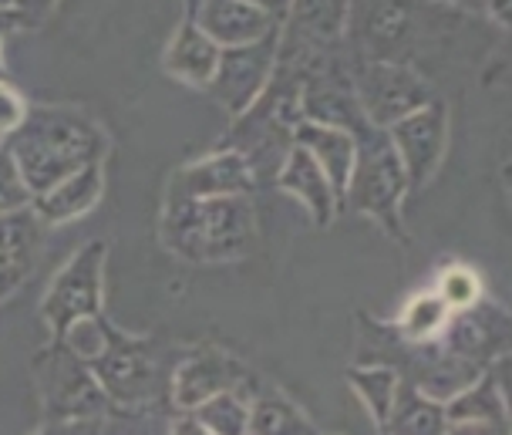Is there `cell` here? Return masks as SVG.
I'll return each mask as SVG.
<instances>
[{
    "mask_svg": "<svg viewBox=\"0 0 512 435\" xmlns=\"http://www.w3.org/2000/svg\"><path fill=\"white\" fill-rule=\"evenodd\" d=\"M351 0H290V11L280 24L277 58L307 61L317 54H331L341 48L347 21H351Z\"/></svg>",
    "mask_w": 512,
    "mask_h": 435,
    "instance_id": "obj_14",
    "label": "cell"
},
{
    "mask_svg": "<svg viewBox=\"0 0 512 435\" xmlns=\"http://www.w3.org/2000/svg\"><path fill=\"white\" fill-rule=\"evenodd\" d=\"M486 4H489L492 17H496L502 27H509V0H486Z\"/></svg>",
    "mask_w": 512,
    "mask_h": 435,
    "instance_id": "obj_37",
    "label": "cell"
},
{
    "mask_svg": "<svg viewBox=\"0 0 512 435\" xmlns=\"http://www.w3.org/2000/svg\"><path fill=\"white\" fill-rule=\"evenodd\" d=\"M58 0H14V14L21 17L24 31H34V27L44 24V17L54 11Z\"/></svg>",
    "mask_w": 512,
    "mask_h": 435,
    "instance_id": "obj_32",
    "label": "cell"
},
{
    "mask_svg": "<svg viewBox=\"0 0 512 435\" xmlns=\"http://www.w3.org/2000/svg\"><path fill=\"white\" fill-rule=\"evenodd\" d=\"M277 48H280V27L267 38L243 44V48H219V65L209 78L206 92L209 98L233 115H243L256 102V95L267 88V81L277 68Z\"/></svg>",
    "mask_w": 512,
    "mask_h": 435,
    "instance_id": "obj_11",
    "label": "cell"
},
{
    "mask_svg": "<svg viewBox=\"0 0 512 435\" xmlns=\"http://www.w3.org/2000/svg\"><path fill=\"white\" fill-rule=\"evenodd\" d=\"M425 0H368L354 17V58L408 65L425 27Z\"/></svg>",
    "mask_w": 512,
    "mask_h": 435,
    "instance_id": "obj_9",
    "label": "cell"
},
{
    "mask_svg": "<svg viewBox=\"0 0 512 435\" xmlns=\"http://www.w3.org/2000/svg\"><path fill=\"white\" fill-rule=\"evenodd\" d=\"M105 240H88L61 274L51 280L48 294L41 301V317L51 328V341H61L64 334L75 328L85 317L102 314V294H105Z\"/></svg>",
    "mask_w": 512,
    "mask_h": 435,
    "instance_id": "obj_5",
    "label": "cell"
},
{
    "mask_svg": "<svg viewBox=\"0 0 512 435\" xmlns=\"http://www.w3.org/2000/svg\"><path fill=\"white\" fill-rule=\"evenodd\" d=\"M448 317H452V307H448L438 290H422L405 304V311L398 317V338L405 344H432L442 338Z\"/></svg>",
    "mask_w": 512,
    "mask_h": 435,
    "instance_id": "obj_26",
    "label": "cell"
},
{
    "mask_svg": "<svg viewBox=\"0 0 512 435\" xmlns=\"http://www.w3.org/2000/svg\"><path fill=\"white\" fill-rule=\"evenodd\" d=\"M388 142L395 149V156L405 169L408 193L411 189H422L428 179L435 176L438 166L445 159L448 149V112L445 105L432 98L418 112L405 115L388 129Z\"/></svg>",
    "mask_w": 512,
    "mask_h": 435,
    "instance_id": "obj_13",
    "label": "cell"
},
{
    "mask_svg": "<svg viewBox=\"0 0 512 435\" xmlns=\"http://www.w3.org/2000/svg\"><path fill=\"white\" fill-rule=\"evenodd\" d=\"M300 92H304V65L290 58H277V68L256 102L236 115L233 129L223 135L216 149L240 152L253 169L256 186L277 183L283 162L294 149V129L304 122L300 115Z\"/></svg>",
    "mask_w": 512,
    "mask_h": 435,
    "instance_id": "obj_2",
    "label": "cell"
},
{
    "mask_svg": "<svg viewBox=\"0 0 512 435\" xmlns=\"http://www.w3.org/2000/svg\"><path fill=\"white\" fill-rule=\"evenodd\" d=\"M14 166L21 169L31 196L48 193L71 172L102 162L108 152V135L91 115L78 108H27V119L4 142Z\"/></svg>",
    "mask_w": 512,
    "mask_h": 435,
    "instance_id": "obj_1",
    "label": "cell"
},
{
    "mask_svg": "<svg viewBox=\"0 0 512 435\" xmlns=\"http://www.w3.org/2000/svg\"><path fill=\"white\" fill-rule=\"evenodd\" d=\"M408 193L405 169L395 156L384 129H368L358 139V156H354L351 179L344 189V206L358 216H371L391 237H405L401 230V203Z\"/></svg>",
    "mask_w": 512,
    "mask_h": 435,
    "instance_id": "obj_4",
    "label": "cell"
},
{
    "mask_svg": "<svg viewBox=\"0 0 512 435\" xmlns=\"http://www.w3.org/2000/svg\"><path fill=\"white\" fill-rule=\"evenodd\" d=\"M448 435H509V422H465V425H448Z\"/></svg>",
    "mask_w": 512,
    "mask_h": 435,
    "instance_id": "obj_34",
    "label": "cell"
},
{
    "mask_svg": "<svg viewBox=\"0 0 512 435\" xmlns=\"http://www.w3.org/2000/svg\"><path fill=\"white\" fill-rule=\"evenodd\" d=\"M256 179L240 152L216 149L206 159L182 166L169 183V196L186 199H219V196H253Z\"/></svg>",
    "mask_w": 512,
    "mask_h": 435,
    "instance_id": "obj_16",
    "label": "cell"
},
{
    "mask_svg": "<svg viewBox=\"0 0 512 435\" xmlns=\"http://www.w3.org/2000/svg\"><path fill=\"white\" fill-rule=\"evenodd\" d=\"M438 344L452 355L489 368L509 351V314L482 297L465 311H452Z\"/></svg>",
    "mask_w": 512,
    "mask_h": 435,
    "instance_id": "obj_15",
    "label": "cell"
},
{
    "mask_svg": "<svg viewBox=\"0 0 512 435\" xmlns=\"http://www.w3.org/2000/svg\"><path fill=\"white\" fill-rule=\"evenodd\" d=\"M7 78V68H4V51H0V81Z\"/></svg>",
    "mask_w": 512,
    "mask_h": 435,
    "instance_id": "obj_40",
    "label": "cell"
},
{
    "mask_svg": "<svg viewBox=\"0 0 512 435\" xmlns=\"http://www.w3.org/2000/svg\"><path fill=\"white\" fill-rule=\"evenodd\" d=\"M44 435H102V422L98 419H68V422H51Z\"/></svg>",
    "mask_w": 512,
    "mask_h": 435,
    "instance_id": "obj_33",
    "label": "cell"
},
{
    "mask_svg": "<svg viewBox=\"0 0 512 435\" xmlns=\"http://www.w3.org/2000/svg\"><path fill=\"white\" fill-rule=\"evenodd\" d=\"M246 4L260 7L263 14H270L273 21H280V24H283V17H287V11H290V0H246Z\"/></svg>",
    "mask_w": 512,
    "mask_h": 435,
    "instance_id": "obj_35",
    "label": "cell"
},
{
    "mask_svg": "<svg viewBox=\"0 0 512 435\" xmlns=\"http://www.w3.org/2000/svg\"><path fill=\"white\" fill-rule=\"evenodd\" d=\"M0 11H14V0H0Z\"/></svg>",
    "mask_w": 512,
    "mask_h": 435,
    "instance_id": "obj_39",
    "label": "cell"
},
{
    "mask_svg": "<svg viewBox=\"0 0 512 435\" xmlns=\"http://www.w3.org/2000/svg\"><path fill=\"white\" fill-rule=\"evenodd\" d=\"M445 4H482V0H445Z\"/></svg>",
    "mask_w": 512,
    "mask_h": 435,
    "instance_id": "obj_41",
    "label": "cell"
},
{
    "mask_svg": "<svg viewBox=\"0 0 512 435\" xmlns=\"http://www.w3.org/2000/svg\"><path fill=\"white\" fill-rule=\"evenodd\" d=\"M199 0H186V17H192V11H196Z\"/></svg>",
    "mask_w": 512,
    "mask_h": 435,
    "instance_id": "obj_38",
    "label": "cell"
},
{
    "mask_svg": "<svg viewBox=\"0 0 512 435\" xmlns=\"http://www.w3.org/2000/svg\"><path fill=\"white\" fill-rule=\"evenodd\" d=\"M41 398L48 405L51 422H68V419H98L108 405V395L102 385L95 382L91 368L81 358L71 355L64 344H54L41 355Z\"/></svg>",
    "mask_w": 512,
    "mask_h": 435,
    "instance_id": "obj_10",
    "label": "cell"
},
{
    "mask_svg": "<svg viewBox=\"0 0 512 435\" xmlns=\"http://www.w3.org/2000/svg\"><path fill=\"white\" fill-rule=\"evenodd\" d=\"M102 189H105V169H102V162H91V166L71 172L68 179H61L48 193L34 196L31 210L38 213V220L44 226L71 223V220H78V216L95 210L98 199H102Z\"/></svg>",
    "mask_w": 512,
    "mask_h": 435,
    "instance_id": "obj_20",
    "label": "cell"
},
{
    "mask_svg": "<svg viewBox=\"0 0 512 435\" xmlns=\"http://www.w3.org/2000/svg\"><path fill=\"white\" fill-rule=\"evenodd\" d=\"M381 435H448L445 405L422 395L418 388H411L405 378H401L388 425H384Z\"/></svg>",
    "mask_w": 512,
    "mask_h": 435,
    "instance_id": "obj_24",
    "label": "cell"
},
{
    "mask_svg": "<svg viewBox=\"0 0 512 435\" xmlns=\"http://www.w3.org/2000/svg\"><path fill=\"white\" fill-rule=\"evenodd\" d=\"M253 196L186 199L166 196L162 210V243L192 264H226L256 247Z\"/></svg>",
    "mask_w": 512,
    "mask_h": 435,
    "instance_id": "obj_3",
    "label": "cell"
},
{
    "mask_svg": "<svg viewBox=\"0 0 512 435\" xmlns=\"http://www.w3.org/2000/svg\"><path fill=\"white\" fill-rule=\"evenodd\" d=\"M294 145L317 162L320 172H324L327 183L334 189L337 203L344 206V189H347V179H351L354 156H358V139L344 129H331V125L300 122L294 129Z\"/></svg>",
    "mask_w": 512,
    "mask_h": 435,
    "instance_id": "obj_19",
    "label": "cell"
},
{
    "mask_svg": "<svg viewBox=\"0 0 512 435\" xmlns=\"http://www.w3.org/2000/svg\"><path fill=\"white\" fill-rule=\"evenodd\" d=\"M300 65H304V92H300V115H304V122L331 125V129H344L354 139H361L371 125L364 119L358 92H354L351 61H341L337 51H331L300 61Z\"/></svg>",
    "mask_w": 512,
    "mask_h": 435,
    "instance_id": "obj_8",
    "label": "cell"
},
{
    "mask_svg": "<svg viewBox=\"0 0 512 435\" xmlns=\"http://www.w3.org/2000/svg\"><path fill=\"white\" fill-rule=\"evenodd\" d=\"M277 189L280 193H290L294 199L304 203V210L310 213V220H314L320 230L324 226L334 223L337 210H341V203H337L331 183H327V176L320 172V166L314 159L307 156L304 149H290L287 162H283L280 176H277Z\"/></svg>",
    "mask_w": 512,
    "mask_h": 435,
    "instance_id": "obj_21",
    "label": "cell"
},
{
    "mask_svg": "<svg viewBox=\"0 0 512 435\" xmlns=\"http://www.w3.org/2000/svg\"><path fill=\"white\" fill-rule=\"evenodd\" d=\"M216 65H219V48L206 38L203 31H199L196 21H189L186 17L182 27L176 31V38L169 41L166 58H162L166 75H172L189 88H206Z\"/></svg>",
    "mask_w": 512,
    "mask_h": 435,
    "instance_id": "obj_22",
    "label": "cell"
},
{
    "mask_svg": "<svg viewBox=\"0 0 512 435\" xmlns=\"http://www.w3.org/2000/svg\"><path fill=\"white\" fill-rule=\"evenodd\" d=\"M172 435H213V432L203 429V425H199L196 419H192L189 412H182V415H179V422L172 425Z\"/></svg>",
    "mask_w": 512,
    "mask_h": 435,
    "instance_id": "obj_36",
    "label": "cell"
},
{
    "mask_svg": "<svg viewBox=\"0 0 512 435\" xmlns=\"http://www.w3.org/2000/svg\"><path fill=\"white\" fill-rule=\"evenodd\" d=\"M260 378L243 365L236 355H226L219 348H203L192 351L172 375V402L179 412H192L196 405H203L206 398L223 395V392H240L246 398H253L260 392Z\"/></svg>",
    "mask_w": 512,
    "mask_h": 435,
    "instance_id": "obj_12",
    "label": "cell"
},
{
    "mask_svg": "<svg viewBox=\"0 0 512 435\" xmlns=\"http://www.w3.org/2000/svg\"><path fill=\"white\" fill-rule=\"evenodd\" d=\"M41 243L44 223L31 206L0 216V301H7L14 290L31 280L41 257Z\"/></svg>",
    "mask_w": 512,
    "mask_h": 435,
    "instance_id": "obj_17",
    "label": "cell"
},
{
    "mask_svg": "<svg viewBox=\"0 0 512 435\" xmlns=\"http://www.w3.org/2000/svg\"><path fill=\"white\" fill-rule=\"evenodd\" d=\"M189 21H196V27L216 48H243L280 27V21H273L270 14H263L246 0H199Z\"/></svg>",
    "mask_w": 512,
    "mask_h": 435,
    "instance_id": "obj_18",
    "label": "cell"
},
{
    "mask_svg": "<svg viewBox=\"0 0 512 435\" xmlns=\"http://www.w3.org/2000/svg\"><path fill=\"white\" fill-rule=\"evenodd\" d=\"M354 92L364 108V119L371 129H384L405 115L418 112L422 105L432 102V88L411 65H395V61H351Z\"/></svg>",
    "mask_w": 512,
    "mask_h": 435,
    "instance_id": "obj_7",
    "label": "cell"
},
{
    "mask_svg": "<svg viewBox=\"0 0 512 435\" xmlns=\"http://www.w3.org/2000/svg\"><path fill=\"white\" fill-rule=\"evenodd\" d=\"M189 415L213 435H246V429H250V398L240 392H223L206 398Z\"/></svg>",
    "mask_w": 512,
    "mask_h": 435,
    "instance_id": "obj_28",
    "label": "cell"
},
{
    "mask_svg": "<svg viewBox=\"0 0 512 435\" xmlns=\"http://www.w3.org/2000/svg\"><path fill=\"white\" fill-rule=\"evenodd\" d=\"M246 435H320L317 425L280 392H256L250 398Z\"/></svg>",
    "mask_w": 512,
    "mask_h": 435,
    "instance_id": "obj_25",
    "label": "cell"
},
{
    "mask_svg": "<svg viewBox=\"0 0 512 435\" xmlns=\"http://www.w3.org/2000/svg\"><path fill=\"white\" fill-rule=\"evenodd\" d=\"M27 105L24 95L17 92V88L11 85V81H0V142H7L11 135L21 129L24 119H27Z\"/></svg>",
    "mask_w": 512,
    "mask_h": 435,
    "instance_id": "obj_31",
    "label": "cell"
},
{
    "mask_svg": "<svg viewBox=\"0 0 512 435\" xmlns=\"http://www.w3.org/2000/svg\"><path fill=\"white\" fill-rule=\"evenodd\" d=\"M347 382H351V388L358 392L364 409H368L374 425H378V432H384L388 415H391V405H395V395H398V385H401L398 368H391V365H358V368H351Z\"/></svg>",
    "mask_w": 512,
    "mask_h": 435,
    "instance_id": "obj_27",
    "label": "cell"
},
{
    "mask_svg": "<svg viewBox=\"0 0 512 435\" xmlns=\"http://www.w3.org/2000/svg\"><path fill=\"white\" fill-rule=\"evenodd\" d=\"M91 375L102 385L112 405L122 409H142L149 405L162 388L159 361L152 355V344L145 338L118 331L115 324L105 328V344L95 358H91Z\"/></svg>",
    "mask_w": 512,
    "mask_h": 435,
    "instance_id": "obj_6",
    "label": "cell"
},
{
    "mask_svg": "<svg viewBox=\"0 0 512 435\" xmlns=\"http://www.w3.org/2000/svg\"><path fill=\"white\" fill-rule=\"evenodd\" d=\"M445 419H448V425L509 422V402H506V392H502V385H499L496 365H489L469 388H462L455 398H448Z\"/></svg>",
    "mask_w": 512,
    "mask_h": 435,
    "instance_id": "obj_23",
    "label": "cell"
},
{
    "mask_svg": "<svg viewBox=\"0 0 512 435\" xmlns=\"http://www.w3.org/2000/svg\"><path fill=\"white\" fill-rule=\"evenodd\" d=\"M31 203H34V196H31V189L24 186L21 169L14 166L7 145L0 142V216L14 213V210H27Z\"/></svg>",
    "mask_w": 512,
    "mask_h": 435,
    "instance_id": "obj_30",
    "label": "cell"
},
{
    "mask_svg": "<svg viewBox=\"0 0 512 435\" xmlns=\"http://www.w3.org/2000/svg\"><path fill=\"white\" fill-rule=\"evenodd\" d=\"M435 290L452 311H465L475 301H482V280L472 267H445L438 274Z\"/></svg>",
    "mask_w": 512,
    "mask_h": 435,
    "instance_id": "obj_29",
    "label": "cell"
}]
</instances>
